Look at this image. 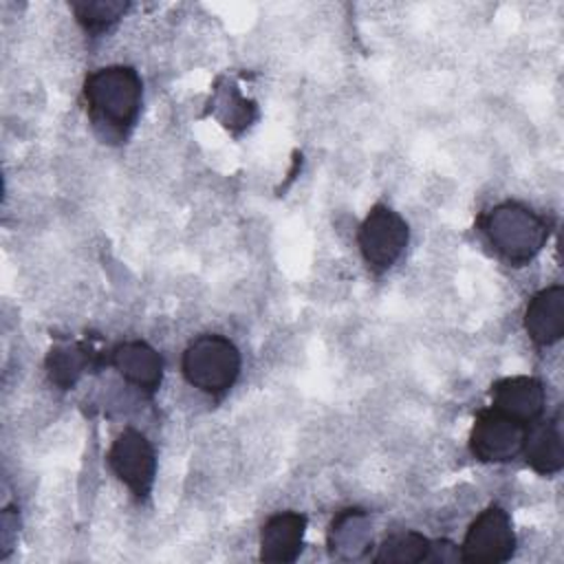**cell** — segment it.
<instances>
[{
  "label": "cell",
  "mask_w": 564,
  "mask_h": 564,
  "mask_svg": "<svg viewBox=\"0 0 564 564\" xmlns=\"http://www.w3.org/2000/svg\"><path fill=\"white\" fill-rule=\"evenodd\" d=\"M108 465L139 500L148 498L156 476V456L141 432L123 430L108 449Z\"/></svg>",
  "instance_id": "obj_6"
},
{
  "label": "cell",
  "mask_w": 564,
  "mask_h": 564,
  "mask_svg": "<svg viewBox=\"0 0 564 564\" xmlns=\"http://www.w3.org/2000/svg\"><path fill=\"white\" fill-rule=\"evenodd\" d=\"M522 454L533 471L540 476H553L564 467V445H562V423L560 419H538L527 425Z\"/></svg>",
  "instance_id": "obj_12"
},
{
  "label": "cell",
  "mask_w": 564,
  "mask_h": 564,
  "mask_svg": "<svg viewBox=\"0 0 564 564\" xmlns=\"http://www.w3.org/2000/svg\"><path fill=\"white\" fill-rule=\"evenodd\" d=\"M458 560H460V549L449 540L430 542V553L425 562H458Z\"/></svg>",
  "instance_id": "obj_17"
},
{
  "label": "cell",
  "mask_w": 564,
  "mask_h": 564,
  "mask_svg": "<svg viewBox=\"0 0 564 564\" xmlns=\"http://www.w3.org/2000/svg\"><path fill=\"white\" fill-rule=\"evenodd\" d=\"M410 240L408 223L388 205H375L357 234V242L366 264L375 271L390 269Z\"/></svg>",
  "instance_id": "obj_4"
},
{
  "label": "cell",
  "mask_w": 564,
  "mask_h": 564,
  "mask_svg": "<svg viewBox=\"0 0 564 564\" xmlns=\"http://www.w3.org/2000/svg\"><path fill=\"white\" fill-rule=\"evenodd\" d=\"M90 366V350L84 344H59L46 355V370L62 390L73 388Z\"/></svg>",
  "instance_id": "obj_14"
},
{
  "label": "cell",
  "mask_w": 564,
  "mask_h": 564,
  "mask_svg": "<svg viewBox=\"0 0 564 564\" xmlns=\"http://www.w3.org/2000/svg\"><path fill=\"white\" fill-rule=\"evenodd\" d=\"M516 551V533L509 513L491 505L476 516L460 544V562L498 564L507 562Z\"/></svg>",
  "instance_id": "obj_5"
},
{
  "label": "cell",
  "mask_w": 564,
  "mask_h": 564,
  "mask_svg": "<svg viewBox=\"0 0 564 564\" xmlns=\"http://www.w3.org/2000/svg\"><path fill=\"white\" fill-rule=\"evenodd\" d=\"M524 432L527 425L489 408L478 412L471 425L469 449L482 463H505L522 452Z\"/></svg>",
  "instance_id": "obj_7"
},
{
  "label": "cell",
  "mask_w": 564,
  "mask_h": 564,
  "mask_svg": "<svg viewBox=\"0 0 564 564\" xmlns=\"http://www.w3.org/2000/svg\"><path fill=\"white\" fill-rule=\"evenodd\" d=\"M524 330L540 344L551 346L564 335V286L553 284L531 297L524 311Z\"/></svg>",
  "instance_id": "obj_11"
},
{
  "label": "cell",
  "mask_w": 564,
  "mask_h": 564,
  "mask_svg": "<svg viewBox=\"0 0 564 564\" xmlns=\"http://www.w3.org/2000/svg\"><path fill=\"white\" fill-rule=\"evenodd\" d=\"M306 531V516L297 511H282L271 516L260 531L262 562H295Z\"/></svg>",
  "instance_id": "obj_9"
},
{
  "label": "cell",
  "mask_w": 564,
  "mask_h": 564,
  "mask_svg": "<svg viewBox=\"0 0 564 564\" xmlns=\"http://www.w3.org/2000/svg\"><path fill=\"white\" fill-rule=\"evenodd\" d=\"M430 553V540L419 531H401L381 542L372 555L375 564H416L425 562Z\"/></svg>",
  "instance_id": "obj_15"
},
{
  "label": "cell",
  "mask_w": 564,
  "mask_h": 564,
  "mask_svg": "<svg viewBox=\"0 0 564 564\" xmlns=\"http://www.w3.org/2000/svg\"><path fill=\"white\" fill-rule=\"evenodd\" d=\"M480 229L489 245L511 264L531 262L549 238V223L531 207L505 200L480 216Z\"/></svg>",
  "instance_id": "obj_1"
},
{
  "label": "cell",
  "mask_w": 564,
  "mask_h": 564,
  "mask_svg": "<svg viewBox=\"0 0 564 564\" xmlns=\"http://www.w3.org/2000/svg\"><path fill=\"white\" fill-rule=\"evenodd\" d=\"M372 546L370 518L361 509H344L328 529V551L333 557L359 560Z\"/></svg>",
  "instance_id": "obj_13"
},
{
  "label": "cell",
  "mask_w": 564,
  "mask_h": 564,
  "mask_svg": "<svg viewBox=\"0 0 564 564\" xmlns=\"http://www.w3.org/2000/svg\"><path fill=\"white\" fill-rule=\"evenodd\" d=\"M77 20L90 29V31H99L110 26L112 22H117L126 11H128V2L121 0H79L70 4Z\"/></svg>",
  "instance_id": "obj_16"
},
{
  "label": "cell",
  "mask_w": 564,
  "mask_h": 564,
  "mask_svg": "<svg viewBox=\"0 0 564 564\" xmlns=\"http://www.w3.org/2000/svg\"><path fill=\"white\" fill-rule=\"evenodd\" d=\"M110 364L134 388L154 392L163 379V359L145 341H123L112 348Z\"/></svg>",
  "instance_id": "obj_10"
},
{
  "label": "cell",
  "mask_w": 564,
  "mask_h": 564,
  "mask_svg": "<svg viewBox=\"0 0 564 564\" xmlns=\"http://www.w3.org/2000/svg\"><path fill=\"white\" fill-rule=\"evenodd\" d=\"M491 408L505 416L522 425H531L533 421L542 419L546 394L540 379L516 375L505 377L491 386Z\"/></svg>",
  "instance_id": "obj_8"
},
{
  "label": "cell",
  "mask_w": 564,
  "mask_h": 564,
  "mask_svg": "<svg viewBox=\"0 0 564 564\" xmlns=\"http://www.w3.org/2000/svg\"><path fill=\"white\" fill-rule=\"evenodd\" d=\"M141 77L132 66H106L84 82V97L90 115L117 132H126L141 110Z\"/></svg>",
  "instance_id": "obj_2"
},
{
  "label": "cell",
  "mask_w": 564,
  "mask_h": 564,
  "mask_svg": "<svg viewBox=\"0 0 564 564\" xmlns=\"http://www.w3.org/2000/svg\"><path fill=\"white\" fill-rule=\"evenodd\" d=\"M181 370L187 383L200 392L223 394L240 375V352L229 337L207 333L189 341L181 359Z\"/></svg>",
  "instance_id": "obj_3"
}]
</instances>
